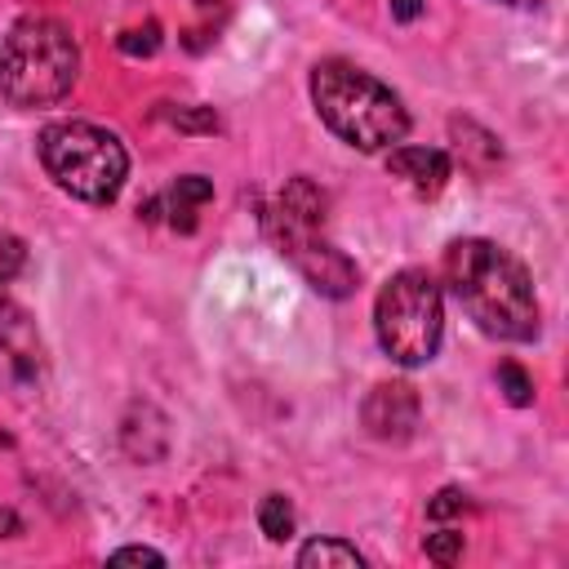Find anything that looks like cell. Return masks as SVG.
<instances>
[{
  "instance_id": "obj_1",
  "label": "cell",
  "mask_w": 569,
  "mask_h": 569,
  "mask_svg": "<svg viewBox=\"0 0 569 569\" xmlns=\"http://www.w3.org/2000/svg\"><path fill=\"white\" fill-rule=\"evenodd\" d=\"M445 284L458 298V307L476 320L480 333L502 342H529L538 338V298L533 280L520 258H511L502 244L467 236L445 249Z\"/></svg>"
},
{
  "instance_id": "obj_10",
  "label": "cell",
  "mask_w": 569,
  "mask_h": 569,
  "mask_svg": "<svg viewBox=\"0 0 569 569\" xmlns=\"http://www.w3.org/2000/svg\"><path fill=\"white\" fill-rule=\"evenodd\" d=\"M213 200V182L200 178V173H187L178 178L164 196H160V213H169V227L173 231H196V209Z\"/></svg>"
},
{
  "instance_id": "obj_15",
  "label": "cell",
  "mask_w": 569,
  "mask_h": 569,
  "mask_svg": "<svg viewBox=\"0 0 569 569\" xmlns=\"http://www.w3.org/2000/svg\"><path fill=\"white\" fill-rule=\"evenodd\" d=\"M422 551H427V560L453 565V560L462 556V533H458V529H436V533L422 538Z\"/></svg>"
},
{
  "instance_id": "obj_3",
  "label": "cell",
  "mask_w": 569,
  "mask_h": 569,
  "mask_svg": "<svg viewBox=\"0 0 569 569\" xmlns=\"http://www.w3.org/2000/svg\"><path fill=\"white\" fill-rule=\"evenodd\" d=\"M80 49L53 18H22L0 44V93L13 107H49L71 93Z\"/></svg>"
},
{
  "instance_id": "obj_2",
  "label": "cell",
  "mask_w": 569,
  "mask_h": 569,
  "mask_svg": "<svg viewBox=\"0 0 569 569\" xmlns=\"http://www.w3.org/2000/svg\"><path fill=\"white\" fill-rule=\"evenodd\" d=\"M311 102L320 120L360 151L396 147L409 133V111L400 93H391L378 76L342 58H325L311 67Z\"/></svg>"
},
{
  "instance_id": "obj_22",
  "label": "cell",
  "mask_w": 569,
  "mask_h": 569,
  "mask_svg": "<svg viewBox=\"0 0 569 569\" xmlns=\"http://www.w3.org/2000/svg\"><path fill=\"white\" fill-rule=\"evenodd\" d=\"M502 4H520V9H529V4H538V0H502Z\"/></svg>"
},
{
  "instance_id": "obj_8",
  "label": "cell",
  "mask_w": 569,
  "mask_h": 569,
  "mask_svg": "<svg viewBox=\"0 0 569 569\" xmlns=\"http://www.w3.org/2000/svg\"><path fill=\"white\" fill-rule=\"evenodd\" d=\"M0 378L18 391L40 382V338L22 307L0 302Z\"/></svg>"
},
{
  "instance_id": "obj_18",
  "label": "cell",
  "mask_w": 569,
  "mask_h": 569,
  "mask_svg": "<svg viewBox=\"0 0 569 569\" xmlns=\"http://www.w3.org/2000/svg\"><path fill=\"white\" fill-rule=\"evenodd\" d=\"M173 124H178V129H204V133H213V129H218V116H213L209 107H187V111L173 116Z\"/></svg>"
},
{
  "instance_id": "obj_4",
  "label": "cell",
  "mask_w": 569,
  "mask_h": 569,
  "mask_svg": "<svg viewBox=\"0 0 569 569\" xmlns=\"http://www.w3.org/2000/svg\"><path fill=\"white\" fill-rule=\"evenodd\" d=\"M40 164L44 173L84 204H111L124 187L129 156L111 129L89 120H58L40 129Z\"/></svg>"
},
{
  "instance_id": "obj_9",
  "label": "cell",
  "mask_w": 569,
  "mask_h": 569,
  "mask_svg": "<svg viewBox=\"0 0 569 569\" xmlns=\"http://www.w3.org/2000/svg\"><path fill=\"white\" fill-rule=\"evenodd\" d=\"M387 169L400 182H409L418 196H436L453 173V164H449V156L440 147H391Z\"/></svg>"
},
{
  "instance_id": "obj_7",
  "label": "cell",
  "mask_w": 569,
  "mask_h": 569,
  "mask_svg": "<svg viewBox=\"0 0 569 569\" xmlns=\"http://www.w3.org/2000/svg\"><path fill=\"white\" fill-rule=\"evenodd\" d=\"M360 418H365L369 436L400 445V440H409V436L418 431L422 405H418V391H413L409 382H378V387L365 396Z\"/></svg>"
},
{
  "instance_id": "obj_13",
  "label": "cell",
  "mask_w": 569,
  "mask_h": 569,
  "mask_svg": "<svg viewBox=\"0 0 569 569\" xmlns=\"http://www.w3.org/2000/svg\"><path fill=\"white\" fill-rule=\"evenodd\" d=\"M498 391H502V400L516 405V409L533 405V378H529L516 360H502V365H498Z\"/></svg>"
},
{
  "instance_id": "obj_21",
  "label": "cell",
  "mask_w": 569,
  "mask_h": 569,
  "mask_svg": "<svg viewBox=\"0 0 569 569\" xmlns=\"http://www.w3.org/2000/svg\"><path fill=\"white\" fill-rule=\"evenodd\" d=\"M13 533H22V520H18V511L0 507V538H13Z\"/></svg>"
},
{
  "instance_id": "obj_23",
  "label": "cell",
  "mask_w": 569,
  "mask_h": 569,
  "mask_svg": "<svg viewBox=\"0 0 569 569\" xmlns=\"http://www.w3.org/2000/svg\"><path fill=\"white\" fill-rule=\"evenodd\" d=\"M196 4H200V9H209V4H218V0H196Z\"/></svg>"
},
{
  "instance_id": "obj_14",
  "label": "cell",
  "mask_w": 569,
  "mask_h": 569,
  "mask_svg": "<svg viewBox=\"0 0 569 569\" xmlns=\"http://www.w3.org/2000/svg\"><path fill=\"white\" fill-rule=\"evenodd\" d=\"M120 53H129V58H151L156 49H160V27L156 22H147V27H129V31H120Z\"/></svg>"
},
{
  "instance_id": "obj_16",
  "label": "cell",
  "mask_w": 569,
  "mask_h": 569,
  "mask_svg": "<svg viewBox=\"0 0 569 569\" xmlns=\"http://www.w3.org/2000/svg\"><path fill=\"white\" fill-rule=\"evenodd\" d=\"M22 262H27L22 240H18V236H9V231H0V284H9V280L22 271Z\"/></svg>"
},
{
  "instance_id": "obj_11",
  "label": "cell",
  "mask_w": 569,
  "mask_h": 569,
  "mask_svg": "<svg viewBox=\"0 0 569 569\" xmlns=\"http://www.w3.org/2000/svg\"><path fill=\"white\" fill-rule=\"evenodd\" d=\"M298 565L311 569V565H338V569H351V565H365V556L342 542V538H311L302 551H298Z\"/></svg>"
},
{
  "instance_id": "obj_5",
  "label": "cell",
  "mask_w": 569,
  "mask_h": 569,
  "mask_svg": "<svg viewBox=\"0 0 569 569\" xmlns=\"http://www.w3.org/2000/svg\"><path fill=\"white\" fill-rule=\"evenodd\" d=\"M373 333L382 342V351L413 369L427 365L440 351L445 338V302H440V284L422 271V267H405L396 271L373 302Z\"/></svg>"
},
{
  "instance_id": "obj_17",
  "label": "cell",
  "mask_w": 569,
  "mask_h": 569,
  "mask_svg": "<svg viewBox=\"0 0 569 569\" xmlns=\"http://www.w3.org/2000/svg\"><path fill=\"white\" fill-rule=\"evenodd\" d=\"M458 511H467V493H462V489H440V493L427 502V516H431V520H449V516H458Z\"/></svg>"
},
{
  "instance_id": "obj_20",
  "label": "cell",
  "mask_w": 569,
  "mask_h": 569,
  "mask_svg": "<svg viewBox=\"0 0 569 569\" xmlns=\"http://www.w3.org/2000/svg\"><path fill=\"white\" fill-rule=\"evenodd\" d=\"M387 4H391V18L396 22H413L422 13V0H387Z\"/></svg>"
},
{
  "instance_id": "obj_6",
  "label": "cell",
  "mask_w": 569,
  "mask_h": 569,
  "mask_svg": "<svg viewBox=\"0 0 569 569\" xmlns=\"http://www.w3.org/2000/svg\"><path fill=\"white\" fill-rule=\"evenodd\" d=\"M262 227H267V236L276 240V249L302 271V280L316 289V293H325V298H347L351 289H356V262L342 253V249H333L325 236H320V227H302V222H289V218H280V213H262Z\"/></svg>"
},
{
  "instance_id": "obj_19",
  "label": "cell",
  "mask_w": 569,
  "mask_h": 569,
  "mask_svg": "<svg viewBox=\"0 0 569 569\" xmlns=\"http://www.w3.org/2000/svg\"><path fill=\"white\" fill-rule=\"evenodd\" d=\"M111 560L116 565H124V560H133V565H164V556L151 551V547H120V551H111Z\"/></svg>"
},
{
  "instance_id": "obj_12",
  "label": "cell",
  "mask_w": 569,
  "mask_h": 569,
  "mask_svg": "<svg viewBox=\"0 0 569 569\" xmlns=\"http://www.w3.org/2000/svg\"><path fill=\"white\" fill-rule=\"evenodd\" d=\"M258 529H262L271 542L293 538V507H289L284 493H267V498L258 502Z\"/></svg>"
}]
</instances>
